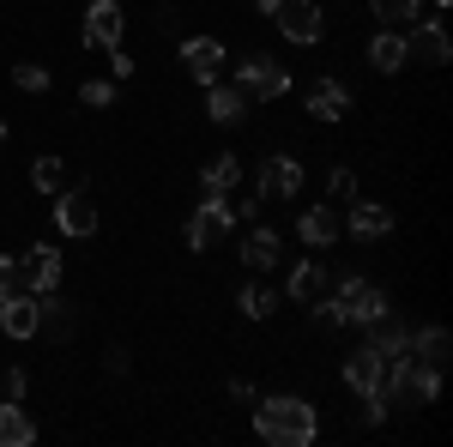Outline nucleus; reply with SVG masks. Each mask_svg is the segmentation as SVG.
I'll return each mask as SVG.
<instances>
[{
	"label": "nucleus",
	"mask_w": 453,
	"mask_h": 447,
	"mask_svg": "<svg viewBox=\"0 0 453 447\" xmlns=\"http://www.w3.org/2000/svg\"><path fill=\"white\" fill-rule=\"evenodd\" d=\"M254 435L273 447H309L320 435V417H314L309 399H296V393H266L260 405H254Z\"/></svg>",
	"instance_id": "obj_1"
},
{
	"label": "nucleus",
	"mask_w": 453,
	"mask_h": 447,
	"mask_svg": "<svg viewBox=\"0 0 453 447\" xmlns=\"http://www.w3.org/2000/svg\"><path fill=\"white\" fill-rule=\"evenodd\" d=\"M435 393H441V369H429L418 357L387 363V381H381L387 412H423V405H435Z\"/></svg>",
	"instance_id": "obj_2"
},
{
	"label": "nucleus",
	"mask_w": 453,
	"mask_h": 447,
	"mask_svg": "<svg viewBox=\"0 0 453 447\" xmlns=\"http://www.w3.org/2000/svg\"><path fill=\"white\" fill-rule=\"evenodd\" d=\"M333 303H339V314H345V327H375L387 309V290L381 284H369L363 273H345L339 284H333Z\"/></svg>",
	"instance_id": "obj_3"
},
{
	"label": "nucleus",
	"mask_w": 453,
	"mask_h": 447,
	"mask_svg": "<svg viewBox=\"0 0 453 447\" xmlns=\"http://www.w3.org/2000/svg\"><path fill=\"white\" fill-rule=\"evenodd\" d=\"M236 85L248 91V104H254V97H260V104H273V97L290 91V67L273 61V55H248L242 67H236Z\"/></svg>",
	"instance_id": "obj_4"
},
{
	"label": "nucleus",
	"mask_w": 453,
	"mask_h": 447,
	"mask_svg": "<svg viewBox=\"0 0 453 447\" xmlns=\"http://www.w3.org/2000/svg\"><path fill=\"white\" fill-rule=\"evenodd\" d=\"M230 224H236V206H230L224 194H206V200L194 206V218H188V248L206 254L218 236H230Z\"/></svg>",
	"instance_id": "obj_5"
},
{
	"label": "nucleus",
	"mask_w": 453,
	"mask_h": 447,
	"mask_svg": "<svg viewBox=\"0 0 453 447\" xmlns=\"http://www.w3.org/2000/svg\"><path fill=\"white\" fill-rule=\"evenodd\" d=\"M12 273H19V290H55L61 284V248H49V242H31V254H12Z\"/></svg>",
	"instance_id": "obj_6"
},
{
	"label": "nucleus",
	"mask_w": 453,
	"mask_h": 447,
	"mask_svg": "<svg viewBox=\"0 0 453 447\" xmlns=\"http://www.w3.org/2000/svg\"><path fill=\"white\" fill-rule=\"evenodd\" d=\"M303 194V164L290 158V151H273L266 164H260V181H254V200L266 206V200H296Z\"/></svg>",
	"instance_id": "obj_7"
},
{
	"label": "nucleus",
	"mask_w": 453,
	"mask_h": 447,
	"mask_svg": "<svg viewBox=\"0 0 453 447\" xmlns=\"http://www.w3.org/2000/svg\"><path fill=\"white\" fill-rule=\"evenodd\" d=\"M273 19H279V31L290 36L296 49H314V42L326 36V12H320L314 0H284V6L273 12Z\"/></svg>",
	"instance_id": "obj_8"
},
{
	"label": "nucleus",
	"mask_w": 453,
	"mask_h": 447,
	"mask_svg": "<svg viewBox=\"0 0 453 447\" xmlns=\"http://www.w3.org/2000/svg\"><path fill=\"white\" fill-rule=\"evenodd\" d=\"M405 55L411 61H423V67H448L453 61V36L441 19H418L411 25V36H405Z\"/></svg>",
	"instance_id": "obj_9"
},
{
	"label": "nucleus",
	"mask_w": 453,
	"mask_h": 447,
	"mask_svg": "<svg viewBox=\"0 0 453 447\" xmlns=\"http://www.w3.org/2000/svg\"><path fill=\"white\" fill-rule=\"evenodd\" d=\"M121 36H127L121 0H91V6H85V42H91V49H115Z\"/></svg>",
	"instance_id": "obj_10"
},
{
	"label": "nucleus",
	"mask_w": 453,
	"mask_h": 447,
	"mask_svg": "<svg viewBox=\"0 0 453 447\" xmlns=\"http://www.w3.org/2000/svg\"><path fill=\"white\" fill-rule=\"evenodd\" d=\"M387 381V357L375 351V344H357V351H345V387L363 399V393H381Z\"/></svg>",
	"instance_id": "obj_11"
},
{
	"label": "nucleus",
	"mask_w": 453,
	"mask_h": 447,
	"mask_svg": "<svg viewBox=\"0 0 453 447\" xmlns=\"http://www.w3.org/2000/svg\"><path fill=\"white\" fill-rule=\"evenodd\" d=\"M55 230L61 236H97V206H91V194H55Z\"/></svg>",
	"instance_id": "obj_12"
},
{
	"label": "nucleus",
	"mask_w": 453,
	"mask_h": 447,
	"mask_svg": "<svg viewBox=\"0 0 453 447\" xmlns=\"http://www.w3.org/2000/svg\"><path fill=\"white\" fill-rule=\"evenodd\" d=\"M296 236L309 242V248H320V254H326L333 242L345 236V212H339V206H309L303 218H296Z\"/></svg>",
	"instance_id": "obj_13"
},
{
	"label": "nucleus",
	"mask_w": 453,
	"mask_h": 447,
	"mask_svg": "<svg viewBox=\"0 0 453 447\" xmlns=\"http://www.w3.org/2000/svg\"><path fill=\"white\" fill-rule=\"evenodd\" d=\"M181 67L194 73L200 85L224 79V42H218V36H188V42H181Z\"/></svg>",
	"instance_id": "obj_14"
},
{
	"label": "nucleus",
	"mask_w": 453,
	"mask_h": 447,
	"mask_svg": "<svg viewBox=\"0 0 453 447\" xmlns=\"http://www.w3.org/2000/svg\"><path fill=\"white\" fill-rule=\"evenodd\" d=\"M36 320H42V309H36L31 290H12V297L0 303V333H6V339H36Z\"/></svg>",
	"instance_id": "obj_15"
},
{
	"label": "nucleus",
	"mask_w": 453,
	"mask_h": 447,
	"mask_svg": "<svg viewBox=\"0 0 453 447\" xmlns=\"http://www.w3.org/2000/svg\"><path fill=\"white\" fill-rule=\"evenodd\" d=\"M206 115L218 121V127H236V121H248V91H242V85L211 79V85H206Z\"/></svg>",
	"instance_id": "obj_16"
},
{
	"label": "nucleus",
	"mask_w": 453,
	"mask_h": 447,
	"mask_svg": "<svg viewBox=\"0 0 453 447\" xmlns=\"http://www.w3.org/2000/svg\"><path fill=\"white\" fill-rule=\"evenodd\" d=\"M345 230H350L357 242H375V236H387V230H393V212H387L381 200H350Z\"/></svg>",
	"instance_id": "obj_17"
},
{
	"label": "nucleus",
	"mask_w": 453,
	"mask_h": 447,
	"mask_svg": "<svg viewBox=\"0 0 453 447\" xmlns=\"http://www.w3.org/2000/svg\"><path fill=\"white\" fill-rule=\"evenodd\" d=\"M309 115L314 121H345L350 115V91L339 79H314L309 85Z\"/></svg>",
	"instance_id": "obj_18"
},
{
	"label": "nucleus",
	"mask_w": 453,
	"mask_h": 447,
	"mask_svg": "<svg viewBox=\"0 0 453 447\" xmlns=\"http://www.w3.org/2000/svg\"><path fill=\"white\" fill-rule=\"evenodd\" d=\"M326 290H333L326 260H296V266H290V297H296V303H320Z\"/></svg>",
	"instance_id": "obj_19"
},
{
	"label": "nucleus",
	"mask_w": 453,
	"mask_h": 447,
	"mask_svg": "<svg viewBox=\"0 0 453 447\" xmlns=\"http://www.w3.org/2000/svg\"><path fill=\"white\" fill-rule=\"evenodd\" d=\"M279 254H284L279 230H248V236H242V266H248V273H273Z\"/></svg>",
	"instance_id": "obj_20"
},
{
	"label": "nucleus",
	"mask_w": 453,
	"mask_h": 447,
	"mask_svg": "<svg viewBox=\"0 0 453 447\" xmlns=\"http://www.w3.org/2000/svg\"><path fill=\"white\" fill-rule=\"evenodd\" d=\"M36 423L25 412V399H0V447H31Z\"/></svg>",
	"instance_id": "obj_21"
},
{
	"label": "nucleus",
	"mask_w": 453,
	"mask_h": 447,
	"mask_svg": "<svg viewBox=\"0 0 453 447\" xmlns=\"http://www.w3.org/2000/svg\"><path fill=\"white\" fill-rule=\"evenodd\" d=\"M405 61H411V55H405V31H387L381 25V31L369 36V67L375 73H399Z\"/></svg>",
	"instance_id": "obj_22"
},
{
	"label": "nucleus",
	"mask_w": 453,
	"mask_h": 447,
	"mask_svg": "<svg viewBox=\"0 0 453 447\" xmlns=\"http://www.w3.org/2000/svg\"><path fill=\"white\" fill-rule=\"evenodd\" d=\"M369 344L381 351L387 363H399V357H411V327H399L393 314H381V320L369 327Z\"/></svg>",
	"instance_id": "obj_23"
},
{
	"label": "nucleus",
	"mask_w": 453,
	"mask_h": 447,
	"mask_svg": "<svg viewBox=\"0 0 453 447\" xmlns=\"http://www.w3.org/2000/svg\"><path fill=\"white\" fill-rule=\"evenodd\" d=\"M200 181H206V194H230V188L242 181V158H236V151L206 158V164H200Z\"/></svg>",
	"instance_id": "obj_24"
},
{
	"label": "nucleus",
	"mask_w": 453,
	"mask_h": 447,
	"mask_svg": "<svg viewBox=\"0 0 453 447\" xmlns=\"http://www.w3.org/2000/svg\"><path fill=\"white\" fill-rule=\"evenodd\" d=\"M448 351H453L448 327H418V333H411V357L429 363V369H448Z\"/></svg>",
	"instance_id": "obj_25"
},
{
	"label": "nucleus",
	"mask_w": 453,
	"mask_h": 447,
	"mask_svg": "<svg viewBox=\"0 0 453 447\" xmlns=\"http://www.w3.org/2000/svg\"><path fill=\"white\" fill-rule=\"evenodd\" d=\"M36 309H42L36 333H49V339H67V333H73V320H79V314H73V303H61L55 290H42V297H36Z\"/></svg>",
	"instance_id": "obj_26"
},
{
	"label": "nucleus",
	"mask_w": 453,
	"mask_h": 447,
	"mask_svg": "<svg viewBox=\"0 0 453 447\" xmlns=\"http://www.w3.org/2000/svg\"><path fill=\"white\" fill-rule=\"evenodd\" d=\"M369 12L381 19L387 31H411L423 19V0H369Z\"/></svg>",
	"instance_id": "obj_27"
},
{
	"label": "nucleus",
	"mask_w": 453,
	"mask_h": 447,
	"mask_svg": "<svg viewBox=\"0 0 453 447\" xmlns=\"http://www.w3.org/2000/svg\"><path fill=\"white\" fill-rule=\"evenodd\" d=\"M31 188L36 194H61V188H67V164H61V158H36L31 164Z\"/></svg>",
	"instance_id": "obj_28"
},
{
	"label": "nucleus",
	"mask_w": 453,
	"mask_h": 447,
	"mask_svg": "<svg viewBox=\"0 0 453 447\" xmlns=\"http://www.w3.org/2000/svg\"><path fill=\"white\" fill-rule=\"evenodd\" d=\"M236 303H242L248 320H266V314L279 309V290H273V284H242V297H236Z\"/></svg>",
	"instance_id": "obj_29"
},
{
	"label": "nucleus",
	"mask_w": 453,
	"mask_h": 447,
	"mask_svg": "<svg viewBox=\"0 0 453 447\" xmlns=\"http://www.w3.org/2000/svg\"><path fill=\"white\" fill-rule=\"evenodd\" d=\"M79 104L85 109H109L115 104V79H85V85H79Z\"/></svg>",
	"instance_id": "obj_30"
},
{
	"label": "nucleus",
	"mask_w": 453,
	"mask_h": 447,
	"mask_svg": "<svg viewBox=\"0 0 453 447\" xmlns=\"http://www.w3.org/2000/svg\"><path fill=\"white\" fill-rule=\"evenodd\" d=\"M12 85H19V91H49V67H36V61H19V67H12Z\"/></svg>",
	"instance_id": "obj_31"
},
{
	"label": "nucleus",
	"mask_w": 453,
	"mask_h": 447,
	"mask_svg": "<svg viewBox=\"0 0 453 447\" xmlns=\"http://www.w3.org/2000/svg\"><path fill=\"white\" fill-rule=\"evenodd\" d=\"M25 387H31L25 369H6V375H0V393H6V399H25Z\"/></svg>",
	"instance_id": "obj_32"
},
{
	"label": "nucleus",
	"mask_w": 453,
	"mask_h": 447,
	"mask_svg": "<svg viewBox=\"0 0 453 447\" xmlns=\"http://www.w3.org/2000/svg\"><path fill=\"white\" fill-rule=\"evenodd\" d=\"M333 200H345V206L357 200V175L350 170H333Z\"/></svg>",
	"instance_id": "obj_33"
},
{
	"label": "nucleus",
	"mask_w": 453,
	"mask_h": 447,
	"mask_svg": "<svg viewBox=\"0 0 453 447\" xmlns=\"http://www.w3.org/2000/svg\"><path fill=\"white\" fill-rule=\"evenodd\" d=\"M19 290V273H12V254H0V303Z\"/></svg>",
	"instance_id": "obj_34"
},
{
	"label": "nucleus",
	"mask_w": 453,
	"mask_h": 447,
	"mask_svg": "<svg viewBox=\"0 0 453 447\" xmlns=\"http://www.w3.org/2000/svg\"><path fill=\"white\" fill-rule=\"evenodd\" d=\"M109 73H115V79H127V73H134V55H127V49H121V42H115V49H109Z\"/></svg>",
	"instance_id": "obj_35"
},
{
	"label": "nucleus",
	"mask_w": 453,
	"mask_h": 447,
	"mask_svg": "<svg viewBox=\"0 0 453 447\" xmlns=\"http://www.w3.org/2000/svg\"><path fill=\"white\" fill-rule=\"evenodd\" d=\"M254 6H260V12H266V19H273V12H279L284 0H254Z\"/></svg>",
	"instance_id": "obj_36"
},
{
	"label": "nucleus",
	"mask_w": 453,
	"mask_h": 447,
	"mask_svg": "<svg viewBox=\"0 0 453 447\" xmlns=\"http://www.w3.org/2000/svg\"><path fill=\"white\" fill-rule=\"evenodd\" d=\"M0 145H6V121H0Z\"/></svg>",
	"instance_id": "obj_37"
},
{
	"label": "nucleus",
	"mask_w": 453,
	"mask_h": 447,
	"mask_svg": "<svg viewBox=\"0 0 453 447\" xmlns=\"http://www.w3.org/2000/svg\"><path fill=\"white\" fill-rule=\"evenodd\" d=\"M435 6H448V0H435Z\"/></svg>",
	"instance_id": "obj_38"
}]
</instances>
